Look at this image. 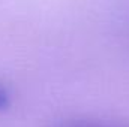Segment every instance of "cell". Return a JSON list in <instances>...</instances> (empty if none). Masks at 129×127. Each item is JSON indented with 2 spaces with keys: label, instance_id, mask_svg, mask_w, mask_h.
Listing matches in <instances>:
<instances>
[{
  "label": "cell",
  "instance_id": "1",
  "mask_svg": "<svg viewBox=\"0 0 129 127\" xmlns=\"http://www.w3.org/2000/svg\"><path fill=\"white\" fill-rule=\"evenodd\" d=\"M56 127H120V126H111V124H102V123H93V121H66L60 123Z\"/></svg>",
  "mask_w": 129,
  "mask_h": 127
},
{
  "label": "cell",
  "instance_id": "2",
  "mask_svg": "<svg viewBox=\"0 0 129 127\" xmlns=\"http://www.w3.org/2000/svg\"><path fill=\"white\" fill-rule=\"evenodd\" d=\"M8 103H9V94H8V91L5 88L0 87V111L5 109L8 106Z\"/></svg>",
  "mask_w": 129,
  "mask_h": 127
}]
</instances>
